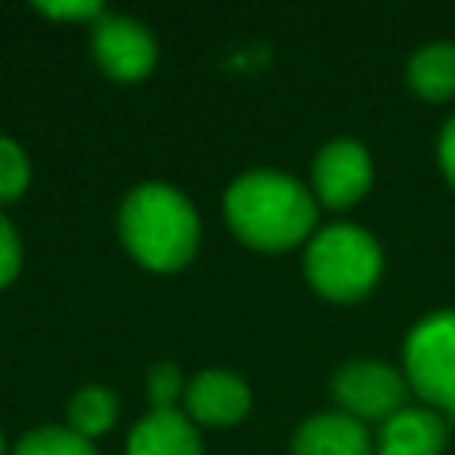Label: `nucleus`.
<instances>
[{
    "label": "nucleus",
    "mask_w": 455,
    "mask_h": 455,
    "mask_svg": "<svg viewBox=\"0 0 455 455\" xmlns=\"http://www.w3.org/2000/svg\"><path fill=\"white\" fill-rule=\"evenodd\" d=\"M224 220L242 245L256 252H288L316 235L320 203L288 171L252 167L228 185Z\"/></svg>",
    "instance_id": "obj_1"
},
{
    "label": "nucleus",
    "mask_w": 455,
    "mask_h": 455,
    "mask_svg": "<svg viewBox=\"0 0 455 455\" xmlns=\"http://www.w3.org/2000/svg\"><path fill=\"white\" fill-rule=\"evenodd\" d=\"M199 235L203 224L196 203L167 181H142L128 188L117 206V238L124 252L153 274L188 267L199 249Z\"/></svg>",
    "instance_id": "obj_2"
},
{
    "label": "nucleus",
    "mask_w": 455,
    "mask_h": 455,
    "mask_svg": "<svg viewBox=\"0 0 455 455\" xmlns=\"http://www.w3.org/2000/svg\"><path fill=\"white\" fill-rule=\"evenodd\" d=\"M302 270L316 295L331 302H359L384 274V249L366 228L334 220L316 228V235L306 242Z\"/></svg>",
    "instance_id": "obj_3"
},
{
    "label": "nucleus",
    "mask_w": 455,
    "mask_h": 455,
    "mask_svg": "<svg viewBox=\"0 0 455 455\" xmlns=\"http://www.w3.org/2000/svg\"><path fill=\"white\" fill-rule=\"evenodd\" d=\"M402 373L423 405L455 423V309H430L409 327Z\"/></svg>",
    "instance_id": "obj_4"
},
{
    "label": "nucleus",
    "mask_w": 455,
    "mask_h": 455,
    "mask_svg": "<svg viewBox=\"0 0 455 455\" xmlns=\"http://www.w3.org/2000/svg\"><path fill=\"white\" fill-rule=\"evenodd\" d=\"M331 398L359 423H384L409 405V380L398 366L380 359H348L331 377Z\"/></svg>",
    "instance_id": "obj_5"
},
{
    "label": "nucleus",
    "mask_w": 455,
    "mask_h": 455,
    "mask_svg": "<svg viewBox=\"0 0 455 455\" xmlns=\"http://www.w3.org/2000/svg\"><path fill=\"white\" fill-rule=\"evenodd\" d=\"M89 50H92L96 68L107 78L124 82V85L142 82L156 68V57H160L156 36L139 18L114 14V11H103L89 25Z\"/></svg>",
    "instance_id": "obj_6"
},
{
    "label": "nucleus",
    "mask_w": 455,
    "mask_h": 455,
    "mask_svg": "<svg viewBox=\"0 0 455 455\" xmlns=\"http://www.w3.org/2000/svg\"><path fill=\"white\" fill-rule=\"evenodd\" d=\"M373 185V156L359 139L338 135L323 142L313 156V199L327 210L355 206Z\"/></svg>",
    "instance_id": "obj_7"
},
{
    "label": "nucleus",
    "mask_w": 455,
    "mask_h": 455,
    "mask_svg": "<svg viewBox=\"0 0 455 455\" xmlns=\"http://www.w3.org/2000/svg\"><path fill=\"white\" fill-rule=\"evenodd\" d=\"M181 409L196 427H235L249 416L252 391L238 373L213 366V370H199L185 384Z\"/></svg>",
    "instance_id": "obj_8"
},
{
    "label": "nucleus",
    "mask_w": 455,
    "mask_h": 455,
    "mask_svg": "<svg viewBox=\"0 0 455 455\" xmlns=\"http://www.w3.org/2000/svg\"><path fill=\"white\" fill-rule=\"evenodd\" d=\"M373 448L377 455H444L448 419L430 405H405L380 423Z\"/></svg>",
    "instance_id": "obj_9"
},
{
    "label": "nucleus",
    "mask_w": 455,
    "mask_h": 455,
    "mask_svg": "<svg viewBox=\"0 0 455 455\" xmlns=\"http://www.w3.org/2000/svg\"><path fill=\"white\" fill-rule=\"evenodd\" d=\"M291 455H377V448L366 423L341 409H331L302 419L291 437Z\"/></svg>",
    "instance_id": "obj_10"
},
{
    "label": "nucleus",
    "mask_w": 455,
    "mask_h": 455,
    "mask_svg": "<svg viewBox=\"0 0 455 455\" xmlns=\"http://www.w3.org/2000/svg\"><path fill=\"white\" fill-rule=\"evenodd\" d=\"M124 455H206V448L185 409H149L132 427Z\"/></svg>",
    "instance_id": "obj_11"
},
{
    "label": "nucleus",
    "mask_w": 455,
    "mask_h": 455,
    "mask_svg": "<svg viewBox=\"0 0 455 455\" xmlns=\"http://www.w3.org/2000/svg\"><path fill=\"white\" fill-rule=\"evenodd\" d=\"M405 82L419 100L444 103L455 96V43L451 39H434L412 50L405 64Z\"/></svg>",
    "instance_id": "obj_12"
},
{
    "label": "nucleus",
    "mask_w": 455,
    "mask_h": 455,
    "mask_svg": "<svg viewBox=\"0 0 455 455\" xmlns=\"http://www.w3.org/2000/svg\"><path fill=\"white\" fill-rule=\"evenodd\" d=\"M117 416H121L117 391L107 387V384H85L82 391L71 395V402H68V423L64 427L75 430L85 441H96V437H103V434L114 430Z\"/></svg>",
    "instance_id": "obj_13"
},
{
    "label": "nucleus",
    "mask_w": 455,
    "mask_h": 455,
    "mask_svg": "<svg viewBox=\"0 0 455 455\" xmlns=\"http://www.w3.org/2000/svg\"><path fill=\"white\" fill-rule=\"evenodd\" d=\"M11 455H96L92 441L78 437L75 430H68L64 423H46V427H32L28 434L18 437V444L11 448Z\"/></svg>",
    "instance_id": "obj_14"
},
{
    "label": "nucleus",
    "mask_w": 455,
    "mask_h": 455,
    "mask_svg": "<svg viewBox=\"0 0 455 455\" xmlns=\"http://www.w3.org/2000/svg\"><path fill=\"white\" fill-rule=\"evenodd\" d=\"M32 181V160L14 135L0 132V206L18 203Z\"/></svg>",
    "instance_id": "obj_15"
},
{
    "label": "nucleus",
    "mask_w": 455,
    "mask_h": 455,
    "mask_svg": "<svg viewBox=\"0 0 455 455\" xmlns=\"http://www.w3.org/2000/svg\"><path fill=\"white\" fill-rule=\"evenodd\" d=\"M146 395L153 409H181L178 402L185 398V377L181 366L171 359H160L146 370Z\"/></svg>",
    "instance_id": "obj_16"
},
{
    "label": "nucleus",
    "mask_w": 455,
    "mask_h": 455,
    "mask_svg": "<svg viewBox=\"0 0 455 455\" xmlns=\"http://www.w3.org/2000/svg\"><path fill=\"white\" fill-rule=\"evenodd\" d=\"M18 270H21V235L0 210V291L7 284H14Z\"/></svg>",
    "instance_id": "obj_17"
},
{
    "label": "nucleus",
    "mask_w": 455,
    "mask_h": 455,
    "mask_svg": "<svg viewBox=\"0 0 455 455\" xmlns=\"http://www.w3.org/2000/svg\"><path fill=\"white\" fill-rule=\"evenodd\" d=\"M36 11L53 21H89L92 25L107 7L100 0H50V4H36Z\"/></svg>",
    "instance_id": "obj_18"
},
{
    "label": "nucleus",
    "mask_w": 455,
    "mask_h": 455,
    "mask_svg": "<svg viewBox=\"0 0 455 455\" xmlns=\"http://www.w3.org/2000/svg\"><path fill=\"white\" fill-rule=\"evenodd\" d=\"M437 164H441V174L444 181L455 188V114L441 124L437 132Z\"/></svg>",
    "instance_id": "obj_19"
},
{
    "label": "nucleus",
    "mask_w": 455,
    "mask_h": 455,
    "mask_svg": "<svg viewBox=\"0 0 455 455\" xmlns=\"http://www.w3.org/2000/svg\"><path fill=\"white\" fill-rule=\"evenodd\" d=\"M0 455H11V448H7V437H4V430H0Z\"/></svg>",
    "instance_id": "obj_20"
}]
</instances>
